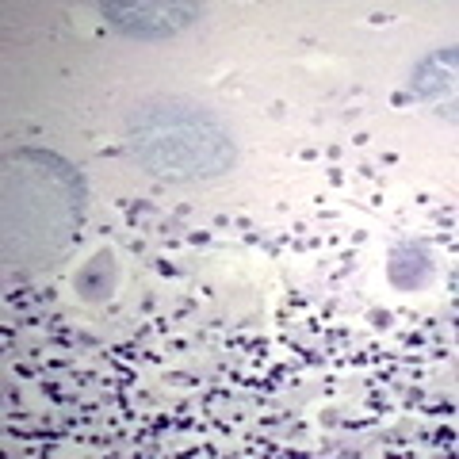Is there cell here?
<instances>
[{
	"mask_svg": "<svg viewBox=\"0 0 459 459\" xmlns=\"http://www.w3.org/2000/svg\"><path fill=\"white\" fill-rule=\"evenodd\" d=\"M131 150L150 172L169 180H204L234 165L230 131L207 111L184 104L146 108L131 123Z\"/></svg>",
	"mask_w": 459,
	"mask_h": 459,
	"instance_id": "6da1fadb",
	"label": "cell"
},
{
	"mask_svg": "<svg viewBox=\"0 0 459 459\" xmlns=\"http://www.w3.org/2000/svg\"><path fill=\"white\" fill-rule=\"evenodd\" d=\"M104 16L115 31L138 42H165L172 35H180L184 27H192L204 8L199 4H177V0H142V4H100Z\"/></svg>",
	"mask_w": 459,
	"mask_h": 459,
	"instance_id": "7a4b0ae2",
	"label": "cell"
},
{
	"mask_svg": "<svg viewBox=\"0 0 459 459\" xmlns=\"http://www.w3.org/2000/svg\"><path fill=\"white\" fill-rule=\"evenodd\" d=\"M452 77H455V47H440L413 65L410 92L421 96V100H440L452 89Z\"/></svg>",
	"mask_w": 459,
	"mask_h": 459,
	"instance_id": "3957f363",
	"label": "cell"
},
{
	"mask_svg": "<svg viewBox=\"0 0 459 459\" xmlns=\"http://www.w3.org/2000/svg\"><path fill=\"white\" fill-rule=\"evenodd\" d=\"M429 276H433V264L413 246H398L391 253V261H386V280H391L398 291H418V287L429 283Z\"/></svg>",
	"mask_w": 459,
	"mask_h": 459,
	"instance_id": "277c9868",
	"label": "cell"
},
{
	"mask_svg": "<svg viewBox=\"0 0 459 459\" xmlns=\"http://www.w3.org/2000/svg\"><path fill=\"white\" fill-rule=\"evenodd\" d=\"M371 322H376V325H391V314H386V310H376V314H371Z\"/></svg>",
	"mask_w": 459,
	"mask_h": 459,
	"instance_id": "5b68a950",
	"label": "cell"
}]
</instances>
